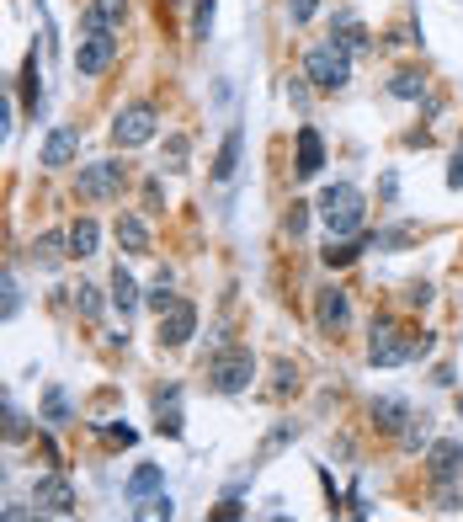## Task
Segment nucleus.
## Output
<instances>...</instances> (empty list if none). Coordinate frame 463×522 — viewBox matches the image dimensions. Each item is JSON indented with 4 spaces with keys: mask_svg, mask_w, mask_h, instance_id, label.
Returning a JSON list of instances; mask_svg holds the SVG:
<instances>
[{
    "mask_svg": "<svg viewBox=\"0 0 463 522\" xmlns=\"http://www.w3.org/2000/svg\"><path fill=\"white\" fill-rule=\"evenodd\" d=\"M431 352V336H405L395 320H373V336H368V362L373 368H400V362H415Z\"/></svg>",
    "mask_w": 463,
    "mask_h": 522,
    "instance_id": "f257e3e1",
    "label": "nucleus"
},
{
    "mask_svg": "<svg viewBox=\"0 0 463 522\" xmlns=\"http://www.w3.org/2000/svg\"><path fill=\"white\" fill-rule=\"evenodd\" d=\"M320 219H325L331 240H347V234L362 230L368 203H362V192H357L351 181H336V187H325V192H320Z\"/></svg>",
    "mask_w": 463,
    "mask_h": 522,
    "instance_id": "f03ea898",
    "label": "nucleus"
},
{
    "mask_svg": "<svg viewBox=\"0 0 463 522\" xmlns=\"http://www.w3.org/2000/svg\"><path fill=\"white\" fill-rule=\"evenodd\" d=\"M304 80H314L320 91H347L351 86V49H341L336 38L314 43L304 54Z\"/></svg>",
    "mask_w": 463,
    "mask_h": 522,
    "instance_id": "7ed1b4c3",
    "label": "nucleus"
},
{
    "mask_svg": "<svg viewBox=\"0 0 463 522\" xmlns=\"http://www.w3.org/2000/svg\"><path fill=\"white\" fill-rule=\"evenodd\" d=\"M250 379H256V352L250 347H224L208 362V384H213L219 395H245Z\"/></svg>",
    "mask_w": 463,
    "mask_h": 522,
    "instance_id": "20e7f679",
    "label": "nucleus"
},
{
    "mask_svg": "<svg viewBox=\"0 0 463 522\" xmlns=\"http://www.w3.org/2000/svg\"><path fill=\"white\" fill-rule=\"evenodd\" d=\"M155 128H160V113L150 107V102H133V107H123L113 117V139L123 150H139V144H150L155 139Z\"/></svg>",
    "mask_w": 463,
    "mask_h": 522,
    "instance_id": "39448f33",
    "label": "nucleus"
},
{
    "mask_svg": "<svg viewBox=\"0 0 463 522\" xmlns=\"http://www.w3.org/2000/svg\"><path fill=\"white\" fill-rule=\"evenodd\" d=\"M117 192H123V166H117V160H91V166H80V197L113 203Z\"/></svg>",
    "mask_w": 463,
    "mask_h": 522,
    "instance_id": "423d86ee",
    "label": "nucleus"
},
{
    "mask_svg": "<svg viewBox=\"0 0 463 522\" xmlns=\"http://www.w3.org/2000/svg\"><path fill=\"white\" fill-rule=\"evenodd\" d=\"M32 507L49 512V517H69L80 501H75V485H69L64 474H43V480L32 485Z\"/></svg>",
    "mask_w": 463,
    "mask_h": 522,
    "instance_id": "0eeeda50",
    "label": "nucleus"
},
{
    "mask_svg": "<svg viewBox=\"0 0 463 522\" xmlns=\"http://www.w3.org/2000/svg\"><path fill=\"white\" fill-rule=\"evenodd\" d=\"M113 59H117V38H113V32H86L80 49H75V69L91 80V75H102Z\"/></svg>",
    "mask_w": 463,
    "mask_h": 522,
    "instance_id": "6e6552de",
    "label": "nucleus"
},
{
    "mask_svg": "<svg viewBox=\"0 0 463 522\" xmlns=\"http://www.w3.org/2000/svg\"><path fill=\"white\" fill-rule=\"evenodd\" d=\"M192 331H197V304L176 298L171 309L160 315V347H186V342H192Z\"/></svg>",
    "mask_w": 463,
    "mask_h": 522,
    "instance_id": "1a4fd4ad",
    "label": "nucleus"
},
{
    "mask_svg": "<svg viewBox=\"0 0 463 522\" xmlns=\"http://www.w3.org/2000/svg\"><path fill=\"white\" fill-rule=\"evenodd\" d=\"M463 469V443L458 437H442V443H431V453H426V474L437 480V485H453Z\"/></svg>",
    "mask_w": 463,
    "mask_h": 522,
    "instance_id": "9d476101",
    "label": "nucleus"
},
{
    "mask_svg": "<svg viewBox=\"0 0 463 522\" xmlns=\"http://www.w3.org/2000/svg\"><path fill=\"white\" fill-rule=\"evenodd\" d=\"M314 320H320V331H347L351 298L341 288H320L314 293Z\"/></svg>",
    "mask_w": 463,
    "mask_h": 522,
    "instance_id": "9b49d317",
    "label": "nucleus"
},
{
    "mask_svg": "<svg viewBox=\"0 0 463 522\" xmlns=\"http://www.w3.org/2000/svg\"><path fill=\"white\" fill-rule=\"evenodd\" d=\"M128 16V0H91L80 11V32H117Z\"/></svg>",
    "mask_w": 463,
    "mask_h": 522,
    "instance_id": "f8f14e48",
    "label": "nucleus"
},
{
    "mask_svg": "<svg viewBox=\"0 0 463 522\" xmlns=\"http://www.w3.org/2000/svg\"><path fill=\"white\" fill-rule=\"evenodd\" d=\"M320 166H325V144H320V133L304 123V128H298V155H293V171L309 181V176H320Z\"/></svg>",
    "mask_w": 463,
    "mask_h": 522,
    "instance_id": "ddd939ff",
    "label": "nucleus"
},
{
    "mask_svg": "<svg viewBox=\"0 0 463 522\" xmlns=\"http://www.w3.org/2000/svg\"><path fill=\"white\" fill-rule=\"evenodd\" d=\"M75 150H80V139H75V128H54L49 139H43V166H69L75 160Z\"/></svg>",
    "mask_w": 463,
    "mask_h": 522,
    "instance_id": "4468645a",
    "label": "nucleus"
},
{
    "mask_svg": "<svg viewBox=\"0 0 463 522\" xmlns=\"http://www.w3.org/2000/svg\"><path fill=\"white\" fill-rule=\"evenodd\" d=\"M117 245H123L128 256H150V230H144L139 214H123V219H117Z\"/></svg>",
    "mask_w": 463,
    "mask_h": 522,
    "instance_id": "2eb2a0df",
    "label": "nucleus"
},
{
    "mask_svg": "<svg viewBox=\"0 0 463 522\" xmlns=\"http://www.w3.org/2000/svg\"><path fill=\"white\" fill-rule=\"evenodd\" d=\"M64 256H69V230H64V234L49 230V234L32 240V261H38V267H59Z\"/></svg>",
    "mask_w": 463,
    "mask_h": 522,
    "instance_id": "dca6fc26",
    "label": "nucleus"
},
{
    "mask_svg": "<svg viewBox=\"0 0 463 522\" xmlns=\"http://www.w3.org/2000/svg\"><path fill=\"white\" fill-rule=\"evenodd\" d=\"M139 298H144V293H139V283H133V272H128V267H117V272H113V309L128 320V315L139 309Z\"/></svg>",
    "mask_w": 463,
    "mask_h": 522,
    "instance_id": "f3484780",
    "label": "nucleus"
},
{
    "mask_svg": "<svg viewBox=\"0 0 463 522\" xmlns=\"http://www.w3.org/2000/svg\"><path fill=\"white\" fill-rule=\"evenodd\" d=\"M331 38H336L341 49H351V54H362V49H368V27H362V22H357L351 11H341V16H336V27H331Z\"/></svg>",
    "mask_w": 463,
    "mask_h": 522,
    "instance_id": "a211bd4d",
    "label": "nucleus"
},
{
    "mask_svg": "<svg viewBox=\"0 0 463 522\" xmlns=\"http://www.w3.org/2000/svg\"><path fill=\"white\" fill-rule=\"evenodd\" d=\"M373 421L384 426V432H400L410 421V406L400 400V395H384V400H373Z\"/></svg>",
    "mask_w": 463,
    "mask_h": 522,
    "instance_id": "6ab92c4d",
    "label": "nucleus"
},
{
    "mask_svg": "<svg viewBox=\"0 0 463 522\" xmlns=\"http://www.w3.org/2000/svg\"><path fill=\"white\" fill-rule=\"evenodd\" d=\"M96 240H102L96 219H75L69 224V256H96Z\"/></svg>",
    "mask_w": 463,
    "mask_h": 522,
    "instance_id": "aec40b11",
    "label": "nucleus"
},
{
    "mask_svg": "<svg viewBox=\"0 0 463 522\" xmlns=\"http://www.w3.org/2000/svg\"><path fill=\"white\" fill-rule=\"evenodd\" d=\"M362 251H368V240H362V234H347V240H331V245H325V267H351V261H357Z\"/></svg>",
    "mask_w": 463,
    "mask_h": 522,
    "instance_id": "412c9836",
    "label": "nucleus"
},
{
    "mask_svg": "<svg viewBox=\"0 0 463 522\" xmlns=\"http://www.w3.org/2000/svg\"><path fill=\"white\" fill-rule=\"evenodd\" d=\"M240 144H245V139H240V128H234L230 139L219 144V160H213V181H234V171H240Z\"/></svg>",
    "mask_w": 463,
    "mask_h": 522,
    "instance_id": "4be33fe9",
    "label": "nucleus"
},
{
    "mask_svg": "<svg viewBox=\"0 0 463 522\" xmlns=\"http://www.w3.org/2000/svg\"><path fill=\"white\" fill-rule=\"evenodd\" d=\"M389 91H395L400 102H421V96H426V75H421V69H395Z\"/></svg>",
    "mask_w": 463,
    "mask_h": 522,
    "instance_id": "5701e85b",
    "label": "nucleus"
},
{
    "mask_svg": "<svg viewBox=\"0 0 463 522\" xmlns=\"http://www.w3.org/2000/svg\"><path fill=\"white\" fill-rule=\"evenodd\" d=\"M166 485V469L160 464H139L128 474V496H150V490H160Z\"/></svg>",
    "mask_w": 463,
    "mask_h": 522,
    "instance_id": "b1692460",
    "label": "nucleus"
},
{
    "mask_svg": "<svg viewBox=\"0 0 463 522\" xmlns=\"http://www.w3.org/2000/svg\"><path fill=\"white\" fill-rule=\"evenodd\" d=\"M144 304H150L155 315H166V309H171V304H176V293H171V272H160V278H155V288L144 293Z\"/></svg>",
    "mask_w": 463,
    "mask_h": 522,
    "instance_id": "393cba45",
    "label": "nucleus"
},
{
    "mask_svg": "<svg viewBox=\"0 0 463 522\" xmlns=\"http://www.w3.org/2000/svg\"><path fill=\"white\" fill-rule=\"evenodd\" d=\"M75 293V309L86 315V320H102V288H91V283H80V288H69Z\"/></svg>",
    "mask_w": 463,
    "mask_h": 522,
    "instance_id": "a878e982",
    "label": "nucleus"
},
{
    "mask_svg": "<svg viewBox=\"0 0 463 522\" xmlns=\"http://www.w3.org/2000/svg\"><path fill=\"white\" fill-rule=\"evenodd\" d=\"M213 11H219V0H197V5H192V38H197V43L213 32Z\"/></svg>",
    "mask_w": 463,
    "mask_h": 522,
    "instance_id": "bb28decb",
    "label": "nucleus"
},
{
    "mask_svg": "<svg viewBox=\"0 0 463 522\" xmlns=\"http://www.w3.org/2000/svg\"><path fill=\"white\" fill-rule=\"evenodd\" d=\"M43 421H69V395L59 389V384H49V395H43Z\"/></svg>",
    "mask_w": 463,
    "mask_h": 522,
    "instance_id": "cd10ccee",
    "label": "nucleus"
},
{
    "mask_svg": "<svg viewBox=\"0 0 463 522\" xmlns=\"http://www.w3.org/2000/svg\"><path fill=\"white\" fill-rule=\"evenodd\" d=\"M186 155H192V139H186V133H171V139H166V171H186Z\"/></svg>",
    "mask_w": 463,
    "mask_h": 522,
    "instance_id": "c85d7f7f",
    "label": "nucleus"
},
{
    "mask_svg": "<svg viewBox=\"0 0 463 522\" xmlns=\"http://www.w3.org/2000/svg\"><path fill=\"white\" fill-rule=\"evenodd\" d=\"M293 437H298V426H293V421H283V426H272V432H267V443H261V459H272L277 448H288Z\"/></svg>",
    "mask_w": 463,
    "mask_h": 522,
    "instance_id": "c756f323",
    "label": "nucleus"
},
{
    "mask_svg": "<svg viewBox=\"0 0 463 522\" xmlns=\"http://www.w3.org/2000/svg\"><path fill=\"white\" fill-rule=\"evenodd\" d=\"M400 443H405V453H415L426 443V416H410L405 426H400Z\"/></svg>",
    "mask_w": 463,
    "mask_h": 522,
    "instance_id": "7c9ffc66",
    "label": "nucleus"
},
{
    "mask_svg": "<svg viewBox=\"0 0 463 522\" xmlns=\"http://www.w3.org/2000/svg\"><path fill=\"white\" fill-rule=\"evenodd\" d=\"M22 437H27V416L5 400V443H22Z\"/></svg>",
    "mask_w": 463,
    "mask_h": 522,
    "instance_id": "2f4dec72",
    "label": "nucleus"
},
{
    "mask_svg": "<svg viewBox=\"0 0 463 522\" xmlns=\"http://www.w3.org/2000/svg\"><path fill=\"white\" fill-rule=\"evenodd\" d=\"M283 230H288V234H304V230H309V203H293L288 219H283Z\"/></svg>",
    "mask_w": 463,
    "mask_h": 522,
    "instance_id": "473e14b6",
    "label": "nucleus"
},
{
    "mask_svg": "<svg viewBox=\"0 0 463 522\" xmlns=\"http://www.w3.org/2000/svg\"><path fill=\"white\" fill-rule=\"evenodd\" d=\"M293 384H298V368H293V362H277V379H272V395H288Z\"/></svg>",
    "mask_w": 463,
    "mask_h": 522,
    "instance_id": "72a5a7b5",
    "label": "nucleus"
},
{
    "mask_svg": "<svg viewBox=\"0 0 463 522\" xmlns=\"http://www.w3.org/2000/svg\"><path fill=\"white\" fill-rule=\"evenodd\" d=\"M155 432H160V437H181V410H166V406H160V421H155Z\"/></svg>",
    "mask_w": 463,
    "mask_h": 522,
    "instance_id": "f704fd0d",
    "label": "nucleus"
},
{
    "mask_svg": "<svg viewBox=\"0 0 463 522\" xmlns=\"http://www.w3.org/2000/svg\"><path fill=\"white\" fill-rule=\"evenodd\" d=\"M139 517H176L171 496H155V501H144V507H139Z\"/></svg>",
    "mask_w": 463,
    "mask_h": 522,
    "instance_id": "c9c22d12",
    "label": "nucleus"
},
{
    "mask_svg": "<svg viewBox=\"0 0 463 522\" xmlns=\"http://www.w3.org/2000/svg\"><path fill=\"white\" fill-rule=\"evenodd\" d=\"M22 80H27V107H38V54L27 59V69H22Z\"/></svg>",
    "mask_w": 463,
    "mask_h": 522,
    "instance_id": "e433bc0d",
    "label": "nucleus"
},
{
    "mask_svg": "<svg viewBox=\"0 0 463 522\" xmlns=\"http://www.w3.org/2000/svg\"><path fill=\"white\" fill-rule=\"evenodd\" d=\"M16 309H22V288L16 278H5V320H16Z\"/></svg>",
    "mask_w": 463,
    "mask_h": 522,
    "instance_id": "4c0bfd02",
    "label": "nucleus"
},
{
    "mask_svg": "<svg viewBox=\"0 0 463 522\" xmlns=\"http://www.w3.org/2000/svg\"><path fill=\"white\" fill-rule=\"evenodd\" d=\"M405 304H415V309H426V304H431V283H410Z\"/></svg>",
    "mask_w": 463,
    "mask_h": 522,
    "instance_id": "58836bf2",
    "label": "nucleus"
},
{
    "mask_svg": "<svg viewBox=\"0 0 463 522\" xmlns=\"http://www.w3.org/2000/svg\"><path fill=\"white\" fill-rule=\"evenodd\" d=\"M448 187H463V144L453 150V166H448Z\"/></svg>",
    "mask_w": 463,
    "mask_h": 522,
    "instance_id": "ea45409f",
    "label": "nucleus"
},
{
    "mask_svg": "<svg viewBox=\"0 0 463 522\" xmlns=\"http://www.w3.org/2000/svg\"><path fill=\"white\" fill-rule=\"evenodd\" d=\"M288 11H293V22H309V16H314V0H288Z\"/></svg>",
    "mask_w": 463,
    "mask_h": 522,
    "instance_id": "a19ab883",
    "label": "nucleus"
},
{
    "mask_svg": "<svg viewBox=\"0 0 463 522\" xmlns=\"http://www.w3.org/2000/svg\"><path fill=\"white\" fill-rule=\"evenodd\" d=\"M107 437H113V443H123V448H128V443H133V426H107Z\"/></svg>",
    "mask_w": 463,
    "mask_h": 522,
    "instance_id": "79ce46f5",
    "label": "nucleus"
},
{
    "mask_svg": "<svg viewBox=\"0 0 463 522\" xmlns=\"http://www.w3.org/2000/svg\"><path fill=\"white\" fill-rule=\"evenodd\" d=\"M458 421H463V389H458Z\"/></svg>",
    "mask_w": 463,
    "mask_h": 522,
    "instance_id": "37998d69",
    "label": "nucleus"
}]
</instances>
